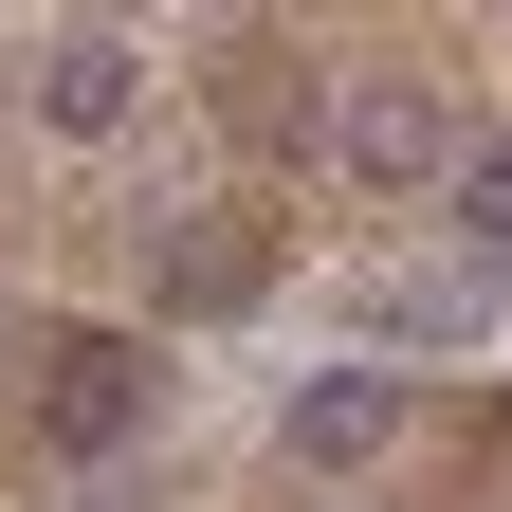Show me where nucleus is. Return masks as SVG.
Instances as JSON below:
<instances>
[{"label": "nucleus", "instance_id": "obj_1", "mask_svg": "<svg viewBox=\"0 0 512 512\" xmlns=\"http://www.w3.org/2000/svg\"><path fill=\"white\" fill-rule=\"evenodd\" d=\"M458 147H476V128H458L439 74H348L330 92V183H348V202H439Z\"/></svg>", "mask_w": 512, "mask_h": 512}, {"label": "nucleus", "instance_id": "obj_2", "mask_svg": "<svg viewBox=\"0 0 512 512\" xmlns=\"http://www.w3.org/2000/svg\"><path fill=\"white\" fill-rule=\"evenodd\" d=\"M147 403H165V348H147V330H55V348H37V458L110 476L128 439H147Z\"/></svg>", "mask_w": 512, "mask_h": 512}, {"label": "nucleus", "instance_id": "obj_3", "mask_svg": "<svg viewBox=\"0 0 512 512\" xmlns=\"http://www.w3.org/2000/svg\"><path fill=\"white\" fill-rule=\"evenodd\" d=\"M19 110L55 128V147H110V128L147 110V37H128V19H55L19 55Z\"/></svg>", "mask_w": 512, "mask_h": 512}, {"label": "nucleus", "instance_id": "obj_4", "mask_svg": "<svg viewBox=\"0 0 512 512\" xmlns=\"http://www.w3.org/2000/svg\"><path fill=\"white\" fill-rule=\"evenodd\" d=\"M275 439H293V476H366L384 439H403V366H311Z\"/></svg>", "mask_w": 512, "mask_h": 512}, {"label": "nucleus", "instance_id": "obj_5", "mask_svg": "<svg viewBox=\"0 0 512 512\" xmlns=\"http://www.w3.org/2000/svg\"><path fill=\"white\" fill-rule=\"evenodd\" d=\"M275 256H256V220H183V238H147V293L165 311H238Z\"/></svg>", "mask_w": 512, "mask_h": 512}, {"label": "nucleus", "instance_id": "obj_6", "mask_svg": "<svg viewBox=\"0 0 512 512\" xmlns=\"http://www.w3.org/2000/svg\"><path fill=\"white\" fill-rule=\"evenodd\" d=\"M220 110L256 128V147H275V128H311V147H330V110L293 92V37H220Z\"/></svg>", "mask_w": 512, "mask_h": 512}, {"label": "nucleus", "instance_id": "obj_7", "mask_svg": "<svg viewBox=\"0 0 512 512\" xmlns=\"http://www.w3.org/2000/svg\"><path fill=\"white\" fill-rule=\"evenodd\" d=\"M439 220H458V256H512V128H476V147H458Z\"/></svg>", "mask_w": 512, "mask_h": 512}, {"label": "nucleus", "instance_id": "obj_8", "mask_svg": "<svg viewBox=\"0 0 512 512\" xmlns=\"http://www.w3.org/2000/svg\"><path fill=\"white\" fill-rule=\"evenodd\" d=\"M494 311V256H421L403 293H384V330H476Z\"/></svg>", "mask_w": 512, "mask_h": 512}, {"label": "nucleus", "instance_id": "obj_9", "mask_svg": "<svg viewBox=\"0 0 512 512\" xmlns=\"http://www.w3.org/2000/svg\"><path fill=\"white\" fill-rule=\"evenodd\" d=\"M74 512H147V494H128V476H74Z\"/></svg>", "mask_w": 512, "mask_h": 512}, {"label": "nucleus", "instance_id": "obj_10", "mask_svg": "<svg viewBox=\"0 0 512 512\" xmlns=\"http://www.w3.org/2000/svg\"><path fill=\"white\" fill-rule=\"evenodd\" d=\"M0 348H19V293H0Z\"/></svg>", "mask_w": 512, "mask_h": 512}]
</instances>
